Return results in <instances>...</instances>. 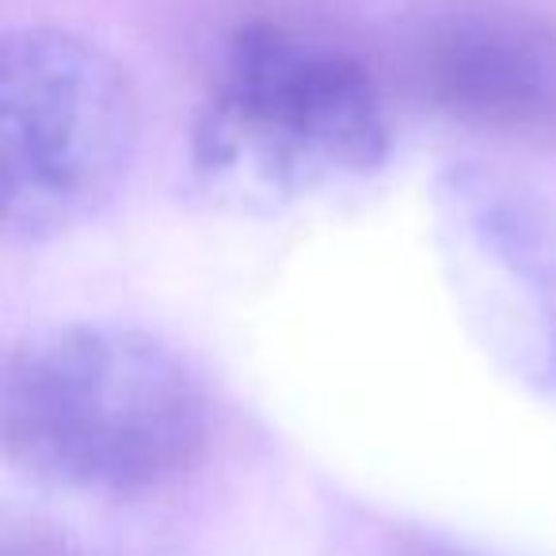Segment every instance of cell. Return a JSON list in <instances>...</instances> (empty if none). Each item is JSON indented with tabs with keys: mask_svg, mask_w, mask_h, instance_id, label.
<instances>
[{
	"mask_svg": "<svg viewBox=\"0 0 556 556\" xmlns=\"http://www.w3.org/2000/svg\"><path fill=\"white\" fill-rule=\"evenodd\" d=\"M424 556H465V553H454V548H427Z\"/></svg>",
	"mask_w": 556,
	"mask_h": 556,
	"instance_id": "cell-7",
	"label": "cell"
},
{
	"mask_svg": "<svg viewBox=\"0 0 556 556\" xmlns=\"http://www.w3.org/2000/svg\"><path fill=\"white\" fill-rule=\"evenodd\" d=\"M446 199L533 309L556 358V210L538 191L484 168H457Z\"/></svg>",
	"mask_w": 556,
	"mask_h": 556,
	"instance_id": "cell-5",
	"label": "cell"
},
{
	"mask_svg": "<svg viewBox=\"0 0 556 556\" xmlns=\"http://www.w3.org/2000/svg\"><path fill=\"white\" fill-rule=\"evenodd\" d=\"M199 161L270 187L366 176L389 153L386 96L358 50L298 20L229 31L199 118Z\"/></svg>",
	"mask_w": 556,
	"mask_h": 556,
	"instance_id": "cell-2",
	"label": "cell"
},
{
	"mask_svg": "<svg viewBox=\"0 0 556 556\" xmlns=\"http://www.w3.org/2000/svg\"><path fill=\"white\" fill-rule=\"evenodd\" d=\"M0 434L35 477L134 495L199 465L210 404L191 366L156 336L62 325L27 336L4 358Z\"/></svg>",
	"mask_w": 556,
	"mask_h": 556,
	"instance_id": "cell-1",
	"label": "cell"
},
{
	"mask_svg": "<svg viewBox=\"0 0 556 556\" xmlns=\"http://www.w3.org/2000/svg\"><path fill=\"white\" fill-rule=\"evenodd\" d=\"M408 77L454 123L556 134V24L522 0H427L408 27Z\"/></svg>",
	"mask_w": 556,
	"mask_h": 556,
	"instance_id": "cell-4",
	"label": "cell"
},
{
	"mask_svg": "<svg viewBox=\"0 0 556 556\" xmlns=\"http://www.w3.org/2000/svg\"><path fill=\"white\" fill-rule=\"evenodd\" d=\"M138 149L126 70L85 35L27 27L0 54V202L24 244L62 237L115 199Z\"/></svg>",
	"mask_w": 556,
	"mask_h": 556,
	"instance_id": "cell-3",
	"label": "cell"
},
{
	"mask_svg": "<svg viewBox=\"0 0 556 556\" xmlns=\"http://www.w3.org/2000/svg\"><path fill=\"white\" fill-rule=\"evenodd\" d=\"M4 556H85V553L70 548L65 541L39 538V533H9V541H4Z\"/></svg>",
	"mask_w": 556,
	"mask_h": 556,
	"instance_id": "cell-6",
	"label": "cell"
}]
</instances>
